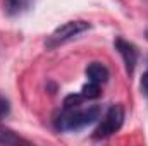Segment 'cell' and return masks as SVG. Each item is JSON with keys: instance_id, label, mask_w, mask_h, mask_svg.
<instances>
[{"instance_id": "6da1fadb", "label": "cell", "mask_w": 148, "mask_h": 146, "mask_svg": "<svg viewBox=\"0 0 148 146\" xmlns=\"http://www.w3.org/2000/svg\"><path fill=\"white\" fill-rule=\"evenodd\" d=\"M102 115L100 105H74V107H62V112L55 119L57 131L62 132H77L91 124H95Z\"/></svg>"}, {"instance_id": "7a4b0ae2", "label": "cell", "mask_w": 148, "mask_h": 146, "mask_svg": "<svg viewBox=\"0 0 148 146\" xmlns=\"http://www.w3.org/2000/svg\"><path fill=\"white\" fill-rule=\"evenodd\" d=\"M124 119H126L124 107L119 105V103L110 105L109 110L105 112V115L102 117L100 124L97 126V129L93 131V139H105V138L114 136V134L122 127Z\"/></svg>"}, {"instance_id": "3957f363", "label": "cell", "mask_w": 148, "mask_h": 146, "mask_svg": "<svg viewBox=\"0 0 148 146\" xmlns=\"http://www.w3.org/2000/svg\"><path fill=\"white\" fill-rule=\"evenodd\" d=\"M90 28H91V24L88 21H67V23L60 24L59 28H55V31L45 41V45H47V48H55L59 45H64L74 38H77L84 31H88Z\"/></svg>"}, {"instance_id": "277c9868", "label": "cell", "mask_w": 148, "mask_h": 146, "mask_svg": "<svg viewBox=\"0 0 148 146\" xmlns=\"http://www.w3.org/2000/svg\"><path fill=\"white\" fill-rule=\"evenodd\" d=\"M114 46H115V50L121 53L122 62H124V67H126V72L131 77V76L134 74L136 64H138V55H140L136 45H133L131 41H127V40H124V38L117 36L114 40Z\"/></svg>"}, {"instance_id": "5b68a950", "label": "cell", "mask_w": 148, "mask_h": 146, "mask_svg": "<svg viewBox=\"0 0 148 146\" xmlns=\"http://www.w3.org/2000/svg\"><path fill=\"white\" fill-rule=\"evenodd\" d=\"M84 72H86L88 81H93V83H98V84H105L109 81V77H110V72H109L107 65L102 64V62H91V64H88Z\"/></svg>"}, {"instance_id": "8992f818", "label": "cell", "mask_w": 148, "mask_h": 146, "mask_svg": "<svg viewBox=\"0 0 148 146\" xmlns=\"http://www.w3.org/2000/svg\"><path fill=\"white\" fill-rule=\"evenodd\" d=\"M35 0H3V9L9 16H21L24 14Z\"/></svg>"}, {"instance_id": "52a82bcc", "label": "cell", "mask_w": 148, "mask_h": 146, "mask_svg": "<svg viewBox=\"0 0 148 146\" xmlns=\"http://www.w3.org/2000/svg\"><path fill=\"white\" fill-rule=\"evenodd\" d=\"M81 95L84 100H97L102 96V84L98 83H93V81H88L83 88H81Z\"/></svg>"}, {"instance_id": "ba28073f", "label": "cell", "mask_w": 148, "mask_h": 146, "mask_svg": "<svg viewBox=\"0 0 148 146\" xmlns=\"http://www.w3.org/2000/svg\"><path fill=\"white\" fill-rule=\"evenodd\" d=\"M19 143H28V141L17 136L14 131L0 126V145H19Z\"/></svg>"}, {"instance_id": "9c48e42d", "label": "cell", "mask_w": 148, "mask_h": 146, "mask_svg": "<svg viewBox=\"0 0 148 146\" xmlns=\"http://www.w3.org/2000/svg\"><path fill=\"white\" fill-rule=\"evenodd\" d=\"M10 112V105H9V100H5L3 96H0V119L7 117Z\"/></svg>"}, {"instance_id": "30bf717a", "label": "cell", "mask_w": 148, "mask_h": 146, "mask_svg": "<svg viewBox=\"0 0 148 146\" xmlns=\"http://www.w3.org/2000/svg\"><path fill=\"white\" fill-rule=\"evenodd\" d=\"M141 91H143V95L148 98V71L141 77Z\"/></svg>"}, {"instance_id": "8fae6325", "label": "cell", "mask_w": 148, "mask_h": 146, "mask_svg": "<svg viewBox=\"0 0 148 146\" xmlns=\"http://www.w3.org/2000/svg\"><path fill=\"white\" fill-rule=\"evenodd\" d=\"M147 36H148V31H147Z\"/></svg>"}]
</instances>
